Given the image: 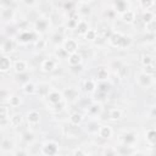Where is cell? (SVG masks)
I'll return each instance as SVG.
<instances>
[{"label":"cell","instance_id":"obj_17","mask_svg":"<svg viewBox=\"0 0 156 156\" xmlns=\"http://www.w3.org/2000/svg\"><path fill=\"white\" fill-rule=\"evenodd\" d=\"M83 88H84L85 93H88V94L95 93V90H96V80L90 79V78L85 79L84 83H83Z\"/></svg>","mask_w":156,"mask_h":156},{"label":"cell","instance_id":"obj_3","mask_svg":"<svg viewBox=\"0 0 156 156\" xmlns=\"http://www.w3.org/2000/svg\"><path fill=\"white\" fill-rule=\"evenodd\" d=\"M40 152H41L43 155H46V156L56 155V154L58 152V144H57L55 140H46V141L41 145Z\"/></svg>","mask_w":156,"mask_h":156},{"label":"cell","instance_id":"obj_8","mask_svg":"<svg viewBox=\"0 0 156 156\" xmlns=\"http://www.w3.org/2000/svg\"><path fill=\"white\" fill-rule=\"evenodd\" d=\"M18 40H20V43H22V44H28L29 41H32V40H37L35 39V32H29V30H23V32H21L20 33V35H18Z\"/></svg>","mask_w":156,"mask_h":156},{"label":"cell","instance_id":"obj_33","mask_svg":"<svg viewBox=\"0 0 156 156\" xmlns=\"http://www.w3.org/2000/svg\"><path fill=\"white\" fill-rule=\"evenodd\" d=\"M10 118V113H9V108L4 105H0V122L6 121Z\"/></svg>","mask_w":156,"mask_h":156},{"label":"cell","instance_id":"obj_39","mask_svg":"<svg viewBox=\"0 0 156 156\" xmlns=\"http://www.w3.org/2000/svg\"><path fill=\"white\" fill-rule=\"evenodd\" d=\"M68 20L74 21V22H78L79 21V11H77V10H69V12H68Z\"/></svg>","mask_w":156,"mask_h":156},{"label":"cell","instance_id":"obj_43","mask_svg":"<svg viewBox=\"0 0 156 156\" xmlns=\"http://www.w3.org/2000/svg\"><path fill=\"white\" fill-rule=\"evenodd\" d=\"M35 46L38 48V49H40V50H43V49H45V46H46V41L44 40V39H37V41H35Z\"/></svg>","mask_w":156,"mask_h":156},{"label":"cell","instance_id":"obj_26","mask_svg":"<svg viewBox=\"0 0 156 156\" xmlns=\"http://www.w3.org/2000/svg\"><path fill=\"white\" fill-rule=\"evenodd\" d=\"M15 147V144H13V141L12 140H10V139H4L1 143H0V149H1V151H4V152H11V150Z\"/></svg>","mask_w":156,"mask_h":156},{"label":"cell","instance_id":"obj_6","mask_svg":"<svg viewBox=\"0 0 156 156\" xmlns=\"http://www.w3.org/2000/svg\"><path fill=\"white\" fill-rule=\"evenodd\" d=\"M62 48H63V50H65L67 54H72V52H76V51H78V49H79L77 40L72 39V38H68V39H66V40L63 41V45H62Z\"/></svg>","mask_w":156,"mask_h":156},{"label":"cell","instance_id":"obj_36","mask_svg":"<svg viewBox=\"0 0 156 156\" xmlns=\"http://www.w3.org/2000/svg\"><path fill=\"white\" fill-rule=\"evenodd\" d=\"M151 63H154V56L150 55V54L143 55V57H141V65L143 66H146V65H151Z\"/></svg>","mask_w":156,"mask_h":156},{"label":"cell","instance_id":"obj_16","mask_svg":"<svg viewBox=\"0 0 156 156\" xmlns=\"http://www.w3.org/2000/svg\"><path fill=\"white\" fill-rule=\"evenodd\" d=\"M121 16H122V20H123V22L124 23H127V24H132V23H134V21H135V12L133 11V10H126L123 13H121Z\"/></svg>","mask_w":156,"mask_h":156},{"label":"cell","instance_id":"obj_2","mask_svg":"<svg viewBox=\"0 0 156 156\" xmlns=\"http://www.w3.org/2000/svg\"><path fill=\"white\" fill-rule=\"evenodd\" d=\"M63 98H65L63 93L60 90H56V89H52V90L48 91V94H46V100L52 107L56 105H60L63 101Z\"/></svg>","mask_w":156,"mask_h":156},{"label":"cell","instance_id":"obj_47","mask_svg":"<svg viewBox=\"0 0 156 156\" xmlns=\"http://www.w3.org/2000/svg\"><path fill=\"white\" fill-rule=\"evenodd\" d=\"M83 2H89V1H91V0H82Z\"/></svg>","mask_w":156,"mask_h":156},{"label":"cell","instance_id":"obj_31","mask_svg":"<svg viewBox=\"0 0 156 156\" xmlns=\"http://www.w3.org/2000/svg\"><path fill=\"white\" fill-rule=\"evenodd\" d=\"M84 37V39L85 40H89V41H93V40H95L96 38H98V32L95 30V29H88L87 30V33L83 35Z\"/></svg>","mask_w":156,"mask_h":156},{"label":"cell","instance_id":"obj_18","mask_svg":"<svg viewBox=\"0 0 156 156\" xmlns=\"http://www.w3.org/2000/svg\"><path fill=\"white\" fill-rule=\"evenodd\" d=\"M13 17H15V12H13V10H12L11 7H9V9H2L1 12H0V18H1L2 21H5V22L12 21Z\"/></svg>","mask_w":156,"mask_h":156},{"label":"cell","instance_id":"obj_25","mask_svg":"<svg viewBox=\"0 0 156 156\" xmlns=\"http://www.w3.org/2000/svg\"><path fill=\"white\" fill-rule=\"evenodd\" d=\"M76 29H77V32H78L79 35H84L87 33V30L89 29V24H88L87 21L79 20L78 23H77V26H76Z\"/></svg>","mask_w":156,"mask_h":156},{"label":"cell","instance_id":"obj_12","mask_svg":"<svg viewBox=\"0 0 156 156\" xmlns=\"http://www.w3.org/2000/svg\"><path fill=\"white\" fill-rule=\"evenodd\" d=\"M152 78H154V77H151V76H146L145 73L140 72L139 76H138V83H139L141 87L149 88V87H151V85L154 84V79H152Z\"/></svg>","mask_w":156,"mask_h":156},{"label":"cell","instance_id":"obj_38","mask_svg":"<svg viewBox=\"0 0 156 156\" xmlns=\"http://www.w3.org/2000/svg\"><path fill=\"white\" fill-rule=\"evenodd\" d=\"M65 95H66V98L67 99H69V100H73L76 96H77V91H76V89L74 88H68V89H66L65 90ZM63 95V96H65Z\"/></svg>","mask_w":156,"mask_h":156},{"label":"cell","instance_id":"obj_5","mask_svg":"<svg viewBox=\"0 0 156 156\" xmlns=\"http://www.w3.org/2000/svg\"><path fill=\"white\" fill-rule=\"evenodd\" d=\"M56 66H57V62L54 58H45L40 63V69L44 73H51L56 69Z\"/></svg>","mask_w":156,"mask_h":156},{"label":"cell","instance_id":"obj_20","mask_svg":"<svg viewBox=\"0 0 156 156\" xmlns=\"http://www.w3.org/2000/svg\"><path fill=\"white\" fill-rule=\"evenodd\" d=\"M48 26H49V23H48L46 20H44V18H39V20L35 22V24H34V27H35V32H37V33H44V32L48 29Z\"/></svg>","mask_w":156,"mask_h":156},{"label":"cell","instance_id":"obj_7","mask_svg":"<svg viewBox=\"0 0 156 156\" xmlns=\"http://www.w3.org/2000/svg\"><path fill=\"white\" fill-rule=\"evenodd\" d=\"M136 139H138V134L135 132H132V130L130 132H126L122 135V143L124 145H127V146H133L135 144Z\"/></svg>","mask_w":156,"mask_h":156},{"label":"cell","instance_id":"obj_35","mask_svg":"<svg viewBox=\"0 0 156 156\" xmlns=\"http://www.w3.org/2000/svg\"><path fill=\"white\" fill-rule=\"evenodd\" d=\"M141 72H143V73H145L146 76H151V77H154V74H155V66H154V63H151V65H146V66H143Z\"/></svg>","mask_w":156,"mask_h":156},{"label":"cell","instance_id":"obj_46","mask_svg":"<svg viewBox=\"0 0 156 156\" xmlns=\"http://www.w3.org/2000/svg\"><path fill=\"white\" fill-rule=\"evenodd\" d=\"M26 5H28V6H32V5H34L35 2H37V0H22Z\"/></svg>","mask_w":156,"mask_h":156},{"label":"cell","instance_id":"obj_48","mask_svg":"<svg viewBox=\"0 0 156 156\" xmlns=\"http://www.w3.org/2000/svg\"><path fill=\"white\" fill-rule=\"evenodd\" d=\"M1 10H2V9H1V6H0V12H1Z\"/></svg>","mask_w":156,"mask_h":156},{"label":"cell","instance_id":"obj_10","mask_svg":"<svg viewBox=\"0 0 156 156\" xmlns=\"http://www.w3.org/2000/svg\"><path fill=\"white\" fill-rule=\"evenodd\" d=\"M12 67L11 63V58L6 55H0V72L1 73H6L10 71V68Z\"/></svg>","mask_w":156,"mask_h":156},{"label":"cell","instance_id":"obj_37","mask_svg":"<svg viewBox=\"0 0 156 156\" xmlns=\"http://www.w3.org/2000/svg\"><path fill=\"white\" fill-rule=\"evenodd\" d=\"M22 138H23V140H24L26 143H33V141H34V139H35L34 133H33V132H29V130L24 132V133H23V135H22Z\"/></svg>","mask_w":156,"mask_h":156},{"label":"cell","instance_id":"obj_27","mask_svg":"<svg viewBox=\"0 0 156 156\" xmlns=\"http://www.w3.org/2000/svg\"><path fill=\"white\" fill-rule=\"evenodd\" d=\"M100 124L96 122V121H89L85 126V130L89 133V134H98V129H99Z\"/></svg>","mask_w":156,"mask_h":156},{"label":"cell","instance_id":"obj_14","mask_svg":"<svg viewBox=\"0 0 156 156\" xmlns=\"http://www.w3.org/2000/svg\"><path fill=\"white\" fill-rule=\"evenodd\" d=\"M83 119H84V117H83V115H82L80 112H72V113L69 115V117H68L69 124H71V126H74V127L82 124Z\"/></svg>","mask_w":156,"mask_h":156},{"label":"cell","instance_id":"obj_21","mask_svg":"<svg viewBox=\"0 0 156 156\" xmlns=\"http://www.w3.org/2000/svg\"><path fill=\"white\" fill-rule=\"evenodd\" d=\"M15 49V41L12 39H6L1 45V51L4 54H10Z\"/></svg>","mask_w":156,"mask_h":156},{"label":"cell","instance_id":"obj_23","mask_svg":"<svg viewBox=\"0 0 156 156\" xmlns=\"http://www.w3.org/2000/svg\"><path fill=\"white\" fill-rule=\"evenodd\" d=\"M123 117V112L121 108H117V107H113L108 111V118L111 121H119L121 118Z\"/></svg>","mask_w":156,"mask_h":156},{"label":"cell","instance_id":"obj_9","mask_svg":"<svg viewBox=\"0 0 156 156\" xmlns=\"http://www.w3.org/2000/svg\"><path fill=\"white\" fill-rule=\"evenodd\" d=\"M112 134H113V130L108 124H102L98 129V135L101 139H110L112 136Z\"/></svg>","mask_w":156,"mask_h":156},{"label":"cell","instance_id":"obj_4","mask_svg":"<svg viewBox=\"0 0 156 156\" xmlns=\"http://www.w3.org/2000/svg\"><path fill=\"white\" fill-rule=\"evenodd\" d=\"M67 62L71 67H78L82 65L83 62V55L79 52V51H76V52H72V54H68L67 56Z\"/></svg>","mask_w":156,"mask_h":156},{"label":"cell","instance_id":"obj_41","mask_svg":"<svg viewBox=\"0 0 156 156\" xmlns=\"http://www.w3.org/2000/svg\"><path fill=\"white\" fill-rule=\"evenodd\" d=\"M140 4L144 10H150V7L154 5V0H140Z\"/></svg>","mask_w":156,"mask_h":156},{"label":"cell","instance_id":"obj_29","mask_svg":"<svg viewBox=\"0 0 156 156\" xmlns=\"http://www.w3.org/2000/svg\"><path fill=\"white\" fill-rule=\"evenodd\" d=\"M152 20H155V15H154V12L150 11V10H145V11L143 12V15H141V21L144 22V24L151 22Z\"/></svg>","mask_w":156,"mask_h":156},{"label":"cell","instance_id":"obj_19","mask_svg":"<svg viewBox=\"0 0 156 156\" xmlns=\"http://www.w3.org/2000/svg\"><path fill=\"white\" fill-rule=\"evenodd\" d=\"M87 112H88V115L91 116V117L98 116V115L101 112V105L98 104V102H93V104H90V105L88 106Z\"/></svg>","mask_w":156,"mask_h":156},{"label":"cell","instance_id":"obj_24","mask_svg":"<svg viewBox=\"0 0 156 156\" xmlns=\"http://www.w3.org/2000/svg\"><path fill=\"white\" fill-rule=\"evenodd\" d=\"M113 7H115V11L118 12L119 15L123 13L126 10H128L127 1H126V0H115V2H113Z\"/></svg>","mask_w":156,"mask_h":156},{"label":"cell","instance_id":"obj_15","mask_svg":"<svg viewBox=\"0 0 156 156\" xmlns=\"http://www.w3.org/2000/svg\"><path fill=\"white\" fill-rule=\"evenodd\" d=\"M145 140L150 146H154L156 144V130L155 128H149L145 132Z\"/></svg>","mask_w":156,"mask_h":156},{"label":"cell","instance_id":"obj_11","mask_svg":"<svg viewBox=\"0 0 156 156\" xmlns=\"http://www.w3.org/2000/svg\"><path fill=\"white\" fill-rule=\"evenodd\" d=\"M13 71L17 73V74H22L24 73L27 69H28V63L26 60H16L13 62Z\"/></svg>","mask_w":156,"mask_h":156},{"label":"cell","instance_id":"obj_1","mask_svg":"<svg viewBox=\"0 0 156 156\" xmlns=\"http://www.w3.org/2000/svg\"><path fill=\"white\" fill-rule=\"evenodd\" d=\"M108 41H110V44L112 46L119 48V49H124V48H127L132 43L130 38L127 37V35H124V34H122L121 32H113V33H111L110 37H108Z\"/></svg>","mask_w":156,"mask_h":156},{"label":"cell","instance_id":"obj_28","mask_svg":"<svg viewBox=\"0 0 156 156\" xmlns=\"http://www.w3.org/2000/svg\"><path fill=\"white\" fill-rule=\"evenodd\" d=\"M9 119H10L11 127H13V128H17V127H20L22 124V116L20 113H16V115L11 116Z\"/></svg>","mask_w":156,"mask_h":156},{"label":"cell","instance_id":"obj_32","mask_svg":"<svg viewBox=\"0 0 156 156\" xmlns=\"http://www.w3.org/2000/svg\"><path fill=\"white\" fill-rule=\"evenodd\" d=\"M110 84H107V80H105V82H99V84L96 85V89H98V91H100V93H102V94H106L108 90H110Z\"/></svg>","mask_w":156,"mask_h":156},{"label":"cell","instance_id":"obj_42","mask_svg":"<svg viewBox=\"0 0 156 156\" xmlns=\"http://www.w3.org/2000/svg\"><path fill=\"white\" fill-rule=\"evenodd\" d=\"M15 0H0V6L1 9H9L13 5Z\"/></svg>","mask_w":156,"mask_h":156},{"label":"cell","instance_id":"obj_30","mask_svg":"<svg viewBox=\"0 0 156 156\" xmlns=\"http://www.w3.org/2000/svg\"><path fill=\"white\" fill-rule=\"evenodd\" d=\"M35 85L32 83V82H26L23 85H22V90L26 93V94H33L35 91Z\"/></svg>","mask_w":156,"mask_h":156},{"label":"cell","instance_id":"obj_13","mask_svg":"<svg viewBox=\"0 0 156 156\" xmlns=\"http://www.w3.org/2000/svg\"><path fill=\"white\" fill-rule=\"evenodd\" d=\"M27 122L30 126H37L40 122V113L35 110H32L27 113Z\"/></svg>","mask_w":156,"mask_h":156},{"label":"cell","instance_id":"obj_22","mask_svg":"<svg viewBox=\"0 0 156 156\" xmlns=\"http://www.w3.org/2000/svg\"><path fill=\"white\" fill-rule=\"evenodd\" d=\"M110 77V73H108V69L105 68V67H100L96 72V80L98 82H105Z\"/></svg>","mask_w":156,"mask_h":156},{"label":"cell","instance_id":"obj_44","mask_svg":"<svg viewBox=\"0 0 156 156\" xmlns=\"http://www.w3.org/2000/svg\"><path fill=\"white\" fill-rule=\"evenodd\" d=\"M87 154H88V152L84 151V150L80 149V147H78V149H76V150L72 151V155H74V156H85Z\"/></svg>","mask_w":156,"mask_h":156},{"label":"cell","instance_id":"obj_40","mask_svg":"<svg viewBox=\"0 0 156 156\" xmlns=\"http://www.w3.org/2000/svg\"><path fill=\"white\" fill-rule=\"evenodd\" d=\"M145 30L147 33H151V34L155 33V20H152L149 23H145Z\"/></svg>","mask_w":156,"mask_h":156},{"label":"cell","instance_id":"obj_45","mask_svg":"<svg viewBox=\"0 0 156 156\" xmlns=\"http://www.w3.org/2000/svg\"><path fill=\"white\" fill-rule=\"evenodd\" d=\"M9 98H10V93L6 89H0V99L1 100H5V99L9 100Z\"/></svg>","mask_w":156,"mask_h":156},{"label":"cell","instance_id":"obj_34","mask_svg":"<svg viewBox=\"0 0 156 156\" xmlns=\"http://www.w3.org/2000/svg\"><path fill=\"white\" fill-rule=\"evenodd\" d=\"M9 104H10L11 107H18L21 105V98L17 96V95H10Z\"/></svg>","mask_w":156,"mask_h":156}]
</instances>
